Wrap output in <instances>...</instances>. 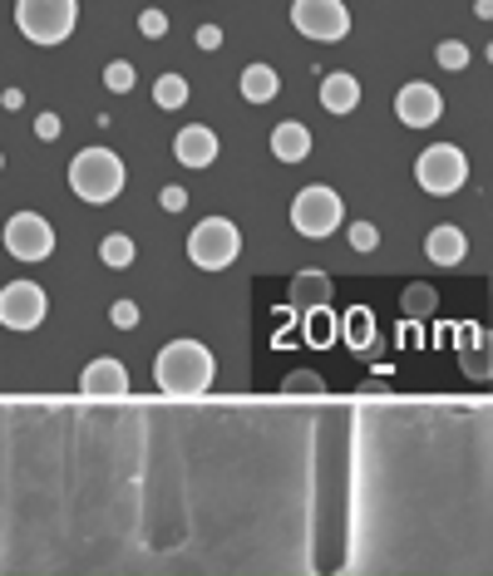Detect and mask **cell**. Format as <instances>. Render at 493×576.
<instances>
[{"instance_id": "3957f363", "label": "cell", "mask_w": 493, "mask_h": 576, "mask_svg": "<svg viewBox=\"0 0 493 576\" xmlns=\"http://www.w3.org/2000/svg\"><path fill=\"white\" fill-rule=\"evenodd\" d=\"M15 25L35 44H60L79 25V0H15Z\"/></svg>"}, {"instance_id": "5bb4252c", "label": "cell", "mask_w": 493, "mask_h": 576, "mask_svg": "<svg viewBox=\"0 0 493 576\" xmlns=\"http://www.w3.org/2000/svg\"><path fill=\"white\" fill-rule=\"evenodd\" d=\"M425 252H429V261H434V267H459L464 256H469V236L459 232V227H434V232L425 236Z\"/></svg>"}, {"instance_id": "8fae6325", "label": "cell", "mask_w": 493, "mask_h": 576, "mask_svg": "<svg viewBox=\"0 0 493 576\" xmlns=\"http://www.w3.org/2000/svg\"><path fill=\"white\" fill-rule=\"evenodd\" d=\"M79 389L94 399H118V395H129V370L104 355V360H94L85 374H79Z\"/></svg>"}, {"instance_id": "7402d4cb", "label": "cell", "mask_w": 493, "mask_h": 576, "mask_svg": "<svg viewBox=\"0 0 493 576\" xmlns=\"http://www.w3.org/2000/svg\"><path fill=\"white\" fill-rule=\"evenodd\" d=\"M281 395H326V384H321V374H287V384H281Z\"/></svg>"}, {"instance_id": "d6986e66", "label": "cell", "mask_w": 493, "mask_h": 576, "mask_svg": "<svg viewBox=\"0 0 493 576\" xmlns=\"http://www.w3.org/2000/svg\"><path fill=\"white\" fill-rule=\"evenodd\" d=\"M99 261H104V267H129V261H134V242L124 232H109L104 242H99Z\"/></svg>"}, {"instance_id": "9c48e42d", "label": "cell", "mask_w": 493, "mask_h": 576, "mask_svg": "<svg viewBox=\"0 0 493 576\" xmlns=\"http://www.w3.org/2000/svg\"><path fill=\"white\" fill-rule=\"evenodd\" d=\"M45 320V291L35 281H11L0 291V325L11 331H35Z\"/></svg>"}, {"instance_id": "52a82bcc", "label": "cell", "mask_w": 493, "mask_h": 576, "mask_svg": "<svg viewBox=\"0 0 493 576\" xmlns=\"http://www.w3.org/2000/svg\"><path fill=\"white\" fill-rule=\"evenodd\" d=\"M291 25L306 40L336 44L351 35V11H345V0H291Z\"/></svg>"}, {"instance_id": "7c38bea8", "label": "cell", "mask_w": 493, "mask_h": 576, "mask_svg": "<svg viewBox=\"0 0 493 576\" xmlns=\"http://www.w3.org/2000/svg\"><path fill=\"white\" fill-rule=\"evenodd\" d=\"M173 153H178L182 168H207V163L217 158V133L203 124H188L178 139H173Z\"/></svg>"}, {"instance_id": "cb8c5ba5", "label": "cell", "mask_w": 493, "mask_h": 576, "mask_svg": "<svg viewBox=\"0 0 493 576\" xmlns=\"http://www.w3.org/2000/svg\"><path fill=\"white\" fill-rule=\"evenodd\" d=\"M434 60H440L444 69H464V64H469V44H459V40H444L440 50H434Z\"/></svg>"}, {"instance_id": "484cf974", "label": "cell", "mask_w": 493, "mask_h": 576, "mask_svg": "<svg viewBox=\"0 0 493 576\" xmlns=\"http://www.w3.org/2000/svg\"><path fill=\"white\" fill-rule=\"evenodd\" d=\"M376 242H380V232L370 222H355L351 227V246H355V252H376Z\"/></svg>"}, {"instance_id": "2e32d148", "label": "cell", "mask_w": 493, "mask_h": 576, "mask_svg": "<svg viewBox=\"0 0 493 576\" xmlns=\"http://www.w3.org/2000/svg\"><path fill=\"white\" fill-rule=\"evenodd\" d=\"M321 104L331 108V114H351V108L361 104V79L355 75H326L321 79Z\"/></svg>"}, {"instance_id": "6da1fadb", "label": "cell", "mask_w": 493, "mask_h": 576, "mask_svg": "<svg viewBox=\"0 0 493 576\" xmlns=\"http://www.w3.org/2000/svg\"><path fill=\"white\" fill-rule=\"evenodd\" d=\"M217 364H213V350L203 341H168L159 350V364H153V380H159L163 395H203L207 384H213Z\"/></svg>"}, {"instance_id": "ba28073f", "label": "cell", "mask_w": 493, "mask_h": 576, "mask_svg": "<svg viewBox=\"0 0 493 576\" xmlns=\"http://www.w3.org/2000/svg\"><path fill=\"white\" fill-rule=\"evenodd\" d=\"M5 252L15 261H45L54 252V227L45 222L40 213H15L5 222Z\"/></svg>"}, {"instance_id": "83f0119b", "label": "cell", "mask_w": 493, "mask_h": 576, "mask_svg": "<svg viewBox=\"0 0 493 576\" xmlns=\"http://www.w3.org/2000/svg\"><path fill=\"white\" fill-rule=\"evenodd\" d=\"M139 30L143 35H168V15H163V11H143L139 15Z\"/></svg>"}, {"instance_id": "d4e9b609", "label": "cell", "mask_w": 493, "mask_h": 576, "mask_svg": "<svg viewBox=\"0 0 493 576\" xmlns=\"http://www.w3.org/2000/svg\"><path fill=\"white\" fill-rule=\"evenodd\" d=\"M434 310V291L429 286H409L405 291V316H429Z\"/></svg>"}, {"instance_id": "ffe728a7", "label": "cell", "mask_w": 493, "mask_h": 576, "mask_svg": "<svg viewBox=\"0 0 493 576\" xmlns=\"http://www.w3.org/2000/svg\"><path fill=\"white\" fill-rule=\"evenodd\" d=\"M345 341H351L355 350H365V345L376 341V320H370V310H351V316H345Z\"/></svg>"}, {"instance_id": "4dcf8cb0", "label": "cell", "mask_w": 493, "mask_h": 576, "mask_svg": "<svg viewBox=\"0 0 493 576\" xmlns=\"http://www.w3.org/2000/svg\"><path fill=\"white\" fill-rule=\"evenodd\" d=\"M182 203H188V192L182 188H163V207H168V213H178Z\"/></svg>"}, {"instance_id": "8992f818", "label": "cell", "mask_w": 493, "mask_h": 576, "mask_svg": "<svg viewBox=\"0 0 493 576\" xmlns=\"http://www.w3.org/2000/svg\"><path fill=\"white\" fill-rule=\"evenodd\" d=\"M415 182L425 192H434V197L459 192L464 182H469V158H464V149H454V143H434V149H425L415 158Z\"/></svg>"}, {"instance_id": "9a60e30c", "label": "cell", "mask_w": 493, "mask_h": 576, "mask_svg": "<svg viewBox=\"0 0 493 576\" xmlns=\"http://www.w3.org/2000/svg\"><path fill=\"white\" fill-rule=\"evenodd\" d=\"M271 153H277L281 163L306 158V153H312V133H306V124H277L271 128Z\"/></svg>"}, {"instance_id": "30bf717a", "label": "cell", "mask_w": 493, "mask_h": 576, "mask_svg": "<svg viewBox=\"0 0 493 576\" xmlns=\"http://www.w3.org/2000/svg\"><path fill=\"white\" fill-rule=\"evenodd\" d=\"M395 114H400V124H409V128H429V124H440L444 99H440V89H434V85L415 79V85H405V89H400Z\"/></svg>"}, {"instance_id": "4316f807", "label": "cell", "mask_w": 493, "mask_h": 576, "mask_svg": "<svg viewBox=\"0 0 493 576\" xmlns=\"http://www.w3.org/2000/svg\"><path fill=\"white\" fill-rule=\"evenodd\" d=\"M114 325L118 331H134L139 325V306L134 300H114Z\"/></svg>"}, {"instance_id": "f546056e", "label": "cell", "mask_w": 493, "mask_h": 576, "mask_svg": "<svg viewBox=\"0 0 493 576\" xmlns=\"http://www.w3.org/2000/svg\"><path fill=\"white\" fill-rule=\"evenodd\" d=\"M198 44H203V50H217V44H223V30H217V25H203V30H198Z\"/></svg>"}, {"instance_id": "5b68a950", "label": "cell", "mask_w": 493, "mask_h": 576, "mask_svg": "<svg viewBox=\"0 0 493 576\" xmlns=\"http://www.w3.org/2000/svg\"><path fill=\"white\" fill-rule=\"evenodd\" d=\"M237 252H242V232H237L227 217H203V222L193 227V236H188V256H193V267H203V271L232 267Z\"/></svg>"}, {"instance_id": "603a6c76", "label": "cell", "mask_w": 493, "mask_h": 576, "mask_svg": "<svg viewBox=\"0 0 493 576\" xmlns=\"http://www.w3.org/2000/svg\"><path fill=\"white\" fill-rule=\"evenodd\" d=\"M104 85L114 89V94H129V89H134V64L129 60H114L104 69Z\"/></svg>"}, {"instance_id": "44dd1931", "label": "cell", "mask_w": 493, "mask_h": 576, "mask_svg": "<svg viewBox=\"0 0 493 576\" xmlns=\"http://www.w3.org/2000/svg\"><path fill=\"white\" fill-rule=\"evenodd\" d=\"M306 341L312 345H331L336 341V320H331V310H306Z\"/></svg>"}, {"instance_id": "4fadbf2b", "label": "cell", "mask_w": 493, "mask_h": 576, "mask_svg": "<svg viewBox=\"0 0 493 576\" xmlns=\"http://www.w3.org/2000/svg\"><path fill=\"white\" fill-rule=\"evenodd\" d=\"M287 300H291V310H301V316L331 306V277H326V271H301V277L291 281Z\"/></svg>"}, {"instance_id": "1f68e13d", "label": "cell", "mask_w": 493, "mask_h": 576, "mask_svg": "<svg viewBox=\"0 0 493 576\" xmlns=\"http://www.w3.org/2000/svg\"><path fill=\"white\" fill-rule=\"evenodd\" d=\"M0 163H5V158H0Z\"/></svg>"}, {"instance_id": "ac0fdd59", "label": "cell", "mask_w": 493, "mask_h": 576, "mask_svg": "<svg viewBox=\"0 0 493 576\" xmlns=\"http://www.w3.org/2000/svg\"><path fill=\"white\" fill-rule=\"evenodd\" d=\"M153 104H159V108H182V104H188V79L163 75L159 85H153Z\"/></svg>"}, {"instance_id": "f1b7e54d", "label": "cell", "mask_w": 493, "mask_h": 576, "mask_svg": "<svg viewBox=\"0 0 493 576\" xmlns=\"http://www.w3.org/2000/svg\"><path fill=\"white\" fill-rule=\"evenodd\" d=\"M35 133H40V139H60V118L40 114V118H35Z\"/></svg>"}, {"instance_id": "7a4b0ae2", "label": "cell", "mask_w": 493, "mask_h": 576, "mask_svg": "<svg viewBox=\"0 0 493 576\" xmlns=\"http://www.w3.org/2000/svg\"><path fill=\"white\" fill-rule=\"evenodd\" d=\"M69 188H75V197H85V203H94V207L114 203L118 192H124V158H118L114 149L75 153V163H69Z\"/></svg>"}, {"instance_id": "e0dca14e", "label": "cell", "mask_w": 493, "mask_h": 576, "mask_svg": "<svg viewBox=\"0 0 493 576\" xmlns=\"http://www.w3.org/2000/svg\"><path fill=\"white\" fill-rule=\"evenodd\" d=\"M277 89H281V79H277L271 64H246L242 69V99L246 104H267V99H277Z\"/></svg>"}, {"instance_id": "277c9868", "label": "cell", "mask_w": 493, "mask_h": 576, "mask_svg": "<svg viewBox=\"0 0 493 576\" xmlns=\"http://www.w3.org/2000/svg\"><path fill=\"white\" fill-rule=\"evenodd\" d=\"M341 217H345V207L326 182H312V188H301L296 197H291V227H296L301 236H312V242L331 236L336 227H341Z\"/></svg>"}]
</instances>
